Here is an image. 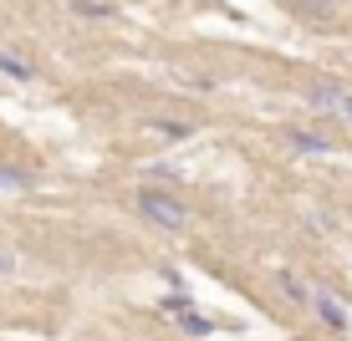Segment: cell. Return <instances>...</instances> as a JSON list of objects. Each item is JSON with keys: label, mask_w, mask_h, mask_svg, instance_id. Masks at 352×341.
Returning a JSON list of instances; mask_svg holds the SVG:
<instances>
[{"label": "cell", "mask_w": 352, "mask_h": 341, "mask_svg": "<svg viewBox=\"0 0 352 341\" xmlns=\"http://www.w3.org/2000/svg\"><path fill=\"white\" fill-rule=\"evenodd\" d=\"M0 71L16 77V82H36V67L26 62V56H10V51H0Z\"/></svg>", "instance_id": "cell-5"}, {"label": "cell", "mask_w": 352, "mask_h": 341, "mask_svg": "<svg viewBox=\"0 0 352 341\" xmlns=\"http://www.w3.org/2000/svg\"><path fill=\"white\" fill-rule=\"evenodd\" d=\"M311 311H317L322 321L332 326V331H347V316H342V306H337V301L327 296V290H317V301H311Z\"/></svg>", "instance_id": "cell-3"}, {"label": "cell", "mask_w": 352, "mask_h": 341, "mask_svg": "<svg viewBox=\"0 0 352 341\" xmlns=\"http://www.w3.org/2000/svg\"><path fill=\"white\" fill-rule=\"evenodd\" d=\"M6 275H16V255H10L6 245H0V280H6Z\"/></svg>", "instance_id": "cell-11"}, {"label": "cell", "mask_w": 352, "mask_h": 341, "mask_svg": "<svg viewBox=\"0 0 352 341\" xmlns=\"http://www.w3.org/2000/svg\"><path fill=\"white\" fill-rule=\"evenodd\" d=\"M77 16H113V5H97V0H77Z\"/></svg>", "instance_id": "cell-10"}, {"label": "cell", "mask_w": 352, "mask_h": 341, "mask_svg": "<svg viewBox=\"0 0 352 341\" xmlns=\"http://www.w3.org/2000/svg\"><path fill=\"white\" fill-rule=\"evenodd\" d=\"M337 117H342V123H352V92H347V102H342V113H337Z\"/></svg>", "instance_id": "cell-12"}, {"label": "cell", "mask_w": 352, "mask_h": 341, "mask_svg": "<svg viewBox=\"0 0 352 341\" xmlns=\"http://www.w3.org/2000/svg\"><path fill=\"white\" fill-rule=\"evenodd\" d=\"M31 189V174H21V168L0 163V193H26Z\"/></svg>", "instance_id": "cell-6"}, {"label": "cell", "mask_w": 352, "mask_h": 341, "mask_svg": "<svg viewBox=\"0 0 352 341\" xmlns=\"http://www.w3.org/2000/svg\"><path fill=\"white\" fill-rule=\"evenodd\" d=\"M281 290H286V301H296V306H311V301H317V290H307L296 275H281Z\"/></svg>", "instance_id": "cell-8"}, {"label": "cell", "mask_w": 352, "mask_h": 341, "mask_svg": "<svg viewBox=\"0 0 352 341\" xmlns=\"http://www.w3.org/2000/svg\"><path fill=\"white\" fill-rule=\"evenodd\" d=\"M307 102L317 107V113H342V102H347V87H342V82H317V87L307 92Z\"/></svg>", "instance_id": "cell-2"}, {"label": "cell", "mask_w": 352, "mask_h": 341, "mask_svg": "<svg viewBox=\"0 0 352 341\" xmlns=\"http://www.w3.org/2000/svg\"><path fill=\"white\" fill-rule=\"evenodd\" d=\"M153 128H159L164 138H189V132H194L189 123H179V117H159V123H153Z\"/></svg>", "instance_id": "cell-9"}, {"label": "cell", "mask_w": 352, "mask_h": 341, "mask_svg": "<svg viewBox=\"0 0 352 341\" xmlns=\"http://www.w3.org/2000/svg\"><path fill=\"white\" fill-rule=\"evenodd\" d=\"M138 209H143V219H148V224L168 229V235H179V229L189 224V209L174 199V193H164V189H143V193H138Z\"/></svg>", "instance_id": "cell-1"}, {"label": "cell", "mask_w": 352, "mask_h": 341, "mask_svg": "<svg viewBox=\"0 0 352 341\" xmlns=\"http://www.w3.org/2000/svg\"><path fill=\"white\" fill-rule=\"evenodd\" d=\"M174 316H179V321H184V331H189V336H210V331H214V321H210V316H199L194 306L174 311Z\"/></svg>", "instance_id": "cell-7"}, {"label": "cell", "mask_w": 352, "mask_h": 341, "mask_svg": "<svg viewBox=\"0 0 352 341\" xmlns=\"http://www.w3.org/2000/svg\"><path fill=\"white\" fill-rule=\"evenodd\" d=\"M291 148H296V153H332L337 143H332V138H317V132H301V128H291Z\"/></svg>", "instance_id": "cell-4"}]
</instances>
